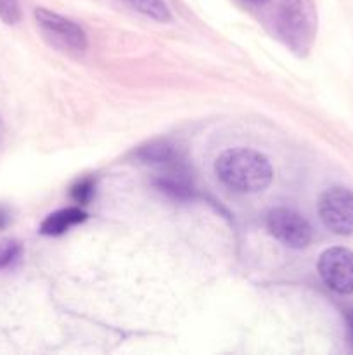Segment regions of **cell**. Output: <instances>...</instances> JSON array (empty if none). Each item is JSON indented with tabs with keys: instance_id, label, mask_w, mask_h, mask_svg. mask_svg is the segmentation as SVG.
<instances>
[{
	"instance_id": "obj_1",
	"label": "cell",
	"mask_w": 353,
	"mask_h": 355,
	"mask_svg": "<svg viewBox=\"0 0 353 355\" xmlns=\"http://www.w3.org/2000/svg\"><path fill=\"white\" fill-rule=\"evenodd\" d=\"M215 173L224 186L235 193H258L272 182L273 170L258 151L246 148L227 149L215 162Z\"/></svg>"
},
{
	"instance_id": "obj_2",
	"label": "cell",
	"mask_w": 353,
	"mask_h": 355,
	"mask_svg": "<svg viewBox=\"0 0 353 355\" xmlns=\"http://www.w3.org/2000/svg\"><path fill=\"white\" fill-rule=\"evenodd\" d=\"M275 26L280 38L298 54L311 47L317 35V7L314 0H280Z\"/></svg>"
},
{
	"instance_id": "obj_3",
	"label": "cell",
	"mask_w": 353,
	"mask_h": 355,
	"mask_svg": "<svg viewBox=\"0 0 353 355\" xmlns=\"http://www.w3.org/2000/svg\"><path fill=\"white\" fill-rule=\"evenodd\" d=\"M35 19L45 40L66 52H83L87 49V35L75 21L55 14L52 10L37 7Z\"/></svg>"
},
{
	"instance_id": "obj_4",
	"label": "cell",
	"mask_w": 353,
	"mask_h": 355,
	"mask_svg": "<svg viewBox=\"0 0 353 355\" xmlns=\"http://www.w3.org/2000/svg\"><path fill=\"white\" fill-rule=\"evenodd\" d=\"M318 215L329 231L338 236L353 234V191L329 187L318 198Z\"/></svg>"
},
{
	"instance_id": "obj_5",
	"label": "cell",
	"mask_w": 353,
	"mask_h": 355,
	"mask_svg": "<svg viewBox=\"0 0 353 355\" xmlns=\"http://www.w3.org/2000/svg\"><path fill=\"white\" fill-rule=\"evenodd\" d=\"M266 227L270 234L289 248L300 250L310 245L311 227L303 215L291 208H273L266 215Z\"/></svg>"
},
{
	"instance_id": "obj_6",
	"label": "cell",
	"mask_w": 353,
	"mask_h": 355,
	"mask_svg": "<svg viewBox=\"0 0 353 355\" xmlns=\"http://www.w3.org/2000/svg\"><path fill=\"white\" fill-rule=\"evenodd\" d=\"M322 281L339 295L353 293V252L343 246L325 250L318 259Z\"/></svg>"
},
{
	"instance_id": "obj_7",
	"label": "cell",
	"mask_w": 353,
	"mask_h": 355,
	"mask_svg": "<svg viewBox=\"0 0 353 355\" xmlns=\"http://www.w3.org/2000/svg\"><path fill=\"white\" fill-rule=\"evenodd\" d=\"M154 182L158 189H161L163 193H168L173 198H189L194 189L190 177L187 175L185 170L176 165V162L172 163L170 170L156 177Z\"/></svg>"
},
{
	"instance_id": "obj_8",
	"label": "cell",
	"mask_w": 353,
	"mask_h": 355,
	"mask_svg": "<svg viewBox=\"0 0 353 355\" xmlns=\"http://www.w3.org/2000/svg\"><path fill=\"white\" fill-rule=\"evenodd\" d=\"M87 214L80 208H64L48 215L40 225V232L45 236H59L76 224H82Z\"/></svg>"
},
{
	"instance_id": "obj_9",
	"label": "cell",
	"mask_w": 353,
	"mask_h": 355,
	"mask_svg": "<svg viewBox=\"0 0 353 355\" xmlns=\"http://www.w3.org/2000/svg\"><path fill=\"white\" fill-rule=\"evenodd\" d=\"M137 158L145 163H158V165H172L179 158V153L172 144L163 141L151 142L142 146L137 151Z\"/></svg>"
},
{
	"instance_id": "obj_10",
	"label": "cell",
	"mask_w": 353,
	"mask_h": 355,
	"mask_svg": "<svg viewBox=\"0 0 353 355\" xmlns=\"http://www.w3.org/2000/svg\"><path fill=\"white\" fill-rule=\"evenodd\" d=\"M125 2H127L132 9L144 14V16L151 17V19L161 21V23H166V21L172 19L170 9L166 7V3L163 2V0H125Z\"/></svg>"
},
{
	"instance_id": "obj_11",
	"label": "cell",
	"mask_w": 353,
	"mask_h": 355,
	"mask_svg": "<svg viewBox=\"0 0 353 355\" xmlns=\"http://www.w3.org/2000/svg\"><path fill=\"white\" fill-rule=\"evenodd\" d=\"M21 246L16 239L10 238H2L0 239V269H6L9 263H12L14 260L19 257Z\"/></svg>"
},
{
	"instance_id": "obj_12",
	"label": "cell",
	"mask_w": 353,
	"mask_h": 355,
	"mask_svg": "<svg viewBox=\"0 0 353 355\" xmlns=\"http://www.w3.org/2000/svg\"><path fill=\"white\" fill-rule=\"evenodd\" d=\"M0 19L6 24H16L21 19L19 0H0Z\"/></svg>"
},
{
	"instance_id": "obj_13",
	"label": "cell",
	"mask_w": 353,
	"mask_h": 355,
	"mask_svg": "<svg viewBox=\"0 0 353 355\" xmlns=\"http://www.w3.org/2000/svg\"><path fill=\"white\" fill-rule=\"evenodd\" d=\"M93 194V182L92 179H83L76 182L71 189V196L76 203L87 205Z\"/></svg>"
},
{
	"instance_id": "obj_14",
	"label": "cell",
	"mask_w": 353,
	"mask_h": 355,
	"mask_svg": "<svg viewBox=\"0 0 353 355\" xmlns=\"http://www.w3.org/2000/svg\"><path fill=\"white\" fill-rule=\"evenodd\" d=\"M346 326H348V336L350 342L353 343V309L346 312Z\"/></svg>"
},
{
	"instance_id": "obj_15",
	"label": "cell",
	"mask_w": 353,
	"mask_h": 355,
	"mask_svg": "<svg viewBox=\"0 0 353 355\" xmlns=\"http://www.w3.org/2000/svg\"><path fill=\"white\" fill-rule=\"evenodd\" d=\"M9 220H10V217H9V214H7V210L0 208V231L9 225Z\"/></svg>"
},
{
	"instance_id": "obj_16",
	"label": "cell",
	"mask_w": 353,
	"mask_h": 355,
	"mask_svg": "<svg viewBox=\"0 0 353 355\" xmlns=\"http://www.w3.org/2000/svg\"><path fill=\"white\" fill-rule=\"evenodd\" d=\"M248 2H253V3H263V2H266V0H248Z\"/></svg>"
},
{
	"instance_id": "obj_17",
	"label": "cell",
	"mask_w": 353,
	"mask_h": 355,
	"mask_svg": "<svg viewBox=\"0 0 353 355\" xmlns=\"http://www.w3.org/2000/svg\"><path fill=\"white\" fill-rule=\"evenodd\" d=\"M2 134H3V127H2V121H0V139H2Z\"/></svg>"
}]
</instances>
